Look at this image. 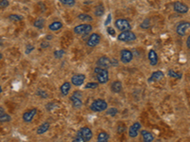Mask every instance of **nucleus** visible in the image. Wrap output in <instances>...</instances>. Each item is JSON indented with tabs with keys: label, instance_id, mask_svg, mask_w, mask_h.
Segmentation results:
<instances>
[{
	"label": "nucleus",
	"instance_id": "14",
	"mask_svg": "<svg viewBox=\"0 0 190 142\" xmlns=\"http://www.w3.org/2000/svg\"><path fill=\"white\" fill-rule=\"evenodd\" d=\"M86 80V76L84 74H75L71 77V83L75 86H81Z\"/></svg>",
	"mask_w": 190,
	"mask_h": 142
},
{
	"label": "nucleus",
	"instance_id": "11",
	"mask_svg": "<svg viewBox=\"0 0 190 142\" xmlns=\"http://www.w3.org/2000/svg\"><path fill=\"white\" fill-rule=\"evenodd\" d=\"M141 128H142V125H141L140 122L133 123L129 127V129H128V136H129V137H131V138L136 137L139 135V132H140Z\"/></svg>",
	"mask_w": 190,
	"mask_h": 142
},
{
	"label": "nucleus",
	"instance_id": "27",
	"mask_svg": "<svg viewBox=\"0 0 190 142\" xmlns=\"http://www.w3.org/2000/svg\"><path fill=\"white\" fill-rule=\"evenodd\" d=\"M168 76H169V77H171V78H173V79H181L183 77L182 73H177L176 71L171 70V69L168 70Z\"/></svg>",
	"mask_w": 190,
	"mask_h": 142
},
{
	"label": "nucleus",
	"instance_id": "26",
	"mask_svg": "<svg viewBox=\"0 0 190 142\" xmlns=\"http://www.w3.org/2000/svg\"><path fill=\"white\" fill-rule=\"evenodd\" d=\"M33 25H34L35 28L37 29H43L44 28V25H45V20L43 18H37L34 23H33Z\"/></svg>",
	"mask_w": 190,
	"mask_h": 142
},
{
	"label": "nucleus",
	"instance_id": "42",
	"mask_svg": "<svg viewBox=\"0 0 190 142\" xmlns=\"http://www.w3.org/2000/svg\"><path fill=\"white\" fill-rule=\"evenodd\" d=\"M110 21H111V15H110V14H108V15H107V21L105 22L106 26H107V25L110 23Z\"/></svg>",
	"mask_w": 190,
	"mask_h": 142
},
{
	"label": "nucleus",
	"instance_id": "41",
	"mask_svg": "<svg viewBox=\"0 0 190 142\" xmlns=\"http://www.w3.org/2000/svg\"><path fill=\"white\" fill-rule=\"evenodd\" d=\"M50 46V43H48L47 41H45V42H43L42 44H41V48H48Z\"/></svg>",
	"mask_w": 190,
	"mask_h": 142
},
{
	"label": "nucleus",
	"instance_id": "43",
	"mask_svg": "<svg viewBox=\"0 0 190 142\" xmlns=\"http://www.w3.org/2000/svg\"><path fill=\"white\" fill-rule=\"evenodd\" d=\"M111 62V65H118V62L116 60H110Z\"/></svg>",
	"mask_w": 190,
	"mask_h": 142
},
{
	"label": "nucleus",
	"instance_id": "32",
	"mask_svg": "<svg viewBox=\"0 0 190 142\" xmlns=\"http://www.w3.org/2000/svg\"><path fill=\"white\" fill-rule=\"evenodd\" d=\"M107 114L109 115L110 117H115L118 114V110H117L116 108H110V109H108V110L107 111Z\"/></svg>",
	"mask_w": 190,
	"mask_h": 142
},
{
	"label": "nucleus",
	"instance_id": "29",
	"mask_svg": "<svg viewBox=\"0 0 190 142\" xmlns=\"http://www.w3.org/2000/svg\"><path fill=\"white\" fill-rule=\"evenodd\" d=\"M98 86H99V83H93V82H91V83H87L85 87H86L87 89H96Z\"/></svg>",
	"mask_w": 190,
	"mask_h": 142
},
{
	"label": "nucleus",
	"instance_id": "8",
	"mask_svg": "<svg viewBox=\"0 0 190 142\" xmlns=\"http://www.w3.org/2000/svg\"><path fill=\"white\" fill-rule=\"evenodd\" d=\"M188 29H189V22L183 21V22H180V23L178 24V26L176 28V32H177L178 35L184 36Z\"/></svg>",
	"mask_w": 190,
	"mask_h": 142
},
{
	"label": "nucleus",
	"instance_id": "44",
	"mask_svg": "<svg viewBox=\"0 0 190 142\" xmlns=\"http://www.w3.org/2000/svg\"><path fill=\"white\" fill-rule=\"evenodd\" d=\"M186 45H187V48H190V37H187V41H186Z\"/></svg>",
	"mask_w": 190,
	"mask_h": 142
},
{
	"label": "nucleus",
	"instance_id": "38",
	"mask_svg": "<svg viewBox=\"0 0 190 142\" xmlns=\"http://www.w3.org/2000/svg\"><path fill=\"white\" fill-rule=\"evenodd\" d=\"M37 95L40 96V97H42V98H44V99H46V98L49 97L48 93H47V92H45V91H43V90H39V91H37Z\"/></svg>",
	"mask_w": 190,
	"mask_h": 142
},
{
	"label": "nucleus",
	"instance_id": "4",
	"mask_svg": "<svg viewBox=\"0 0 190 142\" xmlns=\"http://www.w3.org/2000/svg\"><path fill=\"white\" fill-rule=\"evenodd\" d=\"M117 38L121 42H133L137 39V36L134 32L127 30V31H122V33H120Z\"/></svg>",
	"mask_w": 190,
	"mask_h": 142
},
{
	"label": "nucleus",
	"instance_id": "13",
	"mask_svg": "<svg viewBox=\"0 0 190 142\" xmlns=\"http://www.w3.org/2000/svg\"><path fill=\"white\" fill-rule=\"evenodd\" d=\"M97 67H101V68H105V69H108L111 67L110 59L107 56H101L97 60Z\"/></svg>",
	"mask_w": 190,
	"mask_h": 142
},
{
	"label": "nucleus",
	"instance_id": "10",
	"mask_svg": "<svg viewBox=\"0 0 190 142\" xmlns=\"http://www.w3.org/2000/svg\"><path fill=\"white\" fill-rule=\"evenodd\" d=\"M37 114V108H31L30 109V110L26 111L24 114H23V121L27 123L29 122H31L32 121V119L34 118V117L36 116Z\"/></svg>",
	"mask_w": 190,
	"mask_h": 142
},
{
	"label": "nucleus",
	"instance_id": "25",
	"mask_svg": "<svg viewBox=\"0 0 190 142\" xmlns=\"http://www.w3.org/2000/svg\"><path fill=\"white\" fill-rule=\"evenodd\" d=\"M10 119H12V117H10L9 114H7L5 112L0 114V122H2V123L9 122V121H10Z\"/></svg>",
	"mask_w": 190,
	"mask_h": 142
},
{
	"label": "nucleus",
	"instance_id": "37",
	"mask_svg": "<svg viewBox=\"0 0 190 142\" xmlns=\"http://www.w3.org/2000/svg\"><path fill=\"white\" fill-rule=\"evenodd\" d=\"M141 28L142 29H148L149 28V20L148 19H146L143 23L141 24Z\"/></svg>",
	"mask_w": 190,
	"mask_h": 142
},
{
	"label": "nucleus",
	"instance_id": "5",
	"mask_svg": "<svg viewBox=\"0 0 190 142\" xmlns=\"http://www.w3.org/2000/svg\"><path fill=\"white\" fill-rule=\"evenodd\" d=\"M92 30V26L89 24H81L78 25L73 29L74 33L78 34V35H82V34H87L89 33Z\"/></svg>",
	"mask_w": 190,
	"mask_h": 142
},
{
	"label": "nucleus",
	"instance_id": "3",
	"mask_svg": "<svg viewBox=\"0 0 190 142\" xmlns=\"http://www.w3.org/2000/svg\"><path fill=\"white\" fill-rule=\"evenodd\" d=\"M71 101L72 103V107L75 109H80L83 105L82 101V92L80 91H74L71 97Z\"/></svg>",
	"mask_w": 190,
	"mask_h": 142
},
{
	"label": "nucleus",
	"instance_id": "46",
	"mask_svg": "<svg viewBox=\"0 0 190 142\" xmlns=\"http://www.w3.org/2000/svg\"><path fill=\"white\" fill-rule=\"evenodd\" d=\"M2 58H3V55L1 53H0V60H2Z\"/></svg>",
	"mask_w": 190,
	"mask_h": 142
},
{
	"label": "nucleus",
	"instance_id": "39",
	"mask_svg": "<svg viewBox=\"0 0 190 142\" xmlns=\"http://www.w3.org/2000/svg\"><path fill=\"white\" fill-rule=\"evenodd\" d=\"M107 33L109 34V35H111V36H115V30L111 28V27H107Z\"/></svg>",
	"mask_w": 190,
	"mask_h": 142
},
{
	"label": "nucleus",
	"instance_id": "28",
	"mask_svg": "<svg viewBox=\"0 0 190 142\" xmlns=\"http://www.w3.org/2000/svg\"><path fill=\"white\" fill-rule=\"evenodd\" d=\"M78 18L82 21H85V22H91L92 21V17L91 15H87V14H85V13H81L78 15Z\"/></svg>",
	"mask_w": 190,
	"mask_h": 142
},
{
	"label": "nucleus",
	"instance_id": "48",
	"mask_svg": "<svg viewBox=\"0 0 190 142\" xmlns=\"http://www.w3.org/2000/svg\"><path fill=\"white\" fill-rule=\"evenodd\" d=\"M152 142H162V141H160V140H156V141H152Z\"/></svg>",
	"mask_w": 190,
	"mask_h": 142
},
{
	"label": "nucleus",
	"instance_id": "2",
	"mask_svg": "<svg viewBox=\"0 0 190 142\" xmlns=\"http://www.w3.org/2000/svg\"><path fill=\"white\" fill-rule=\"evenodd\" d=\"M89 108H91L93 112H103L107 109V102L105 100L98 99L92 102Z\"/></svg>",
	"mask_w": 190,
	"mask_h": 142
},
{
	"label": "nucleus",
	"instance_id": "7",
	"mask_svg": "<svg viewBox=\"0 0 190 142\" xmlns=\"http://www.w3.org/2000/svg\"><path fill=\"white\" fill-rule=\"evenodd\" d=\"M77 133L79 134V135L85 139L86 142L89 141V140H91V139L92 138V136H93V134H92V132H91V128L87 127V126L82 127L79 131H78Z\"/></svg>",
	"mask_w": 190,
	"mask_h": 142
},
{
	"label": "nucleus",
	"instance_id": "31",
	"mask_svg": "<svg viewBox=\"0 0 190 142\" xmlns=\"http://www.w3.org/2000/svg\"><path fill=\"white\" fill-rule=\"evenodd\" d=\"M8 18L12 21H21L22 19H23V17H22L21 15H18V14H10V15H9Z\"/></svg>",
	"mask_w": 190,
	"mask_h": 142
},
{
	"label": "nucleus",
	"instance_id": "23",
	"mask_svg": "<svg viewBox=\"0 0 190 142\" xmlns=\"http://www.w3.org/2000/svg\"><path fill=\"white\" fill-rule=\"evenodd\" d=\"M104 13H105V7L103 6V4H99L98 6L95 7V10H94L95 16L101 17V16L104 15Z\"/></svg>",
	"mask_w": 190,
	"mask_h": 142
},
{
	"label": "nucleus",
	"instance_id": "18",
	"mask_svg": "<svg viewBox=\"0 0 190 142\" xmlns=\"http://www.w3.org/2000/svg\"><path fill=\"white\" fill-rule=\"evenodd\" d=\"M148 60H149V63L151 65H156L158 63V55L156 53L155 50L150 49L148 52Z\"/></svg>",
	"mask_w": 190,
	"mask_h": 142
},
{
	"label": "nucleus",
	"instance_id": "34",
	"mask_svg": "<svg viewBox=\"0 0 190 142\" xmlns=\"http://www.w3.org/2000/svg\"><path fill=\"white\" fill-rule=\"evenodd\" d=\"M56 107H58V104H56L55 102H50L47 104V110L48 111H51L53 109H55Z\"/></svg>",
	"mask_w": 190,
	"mask_h": 142
},
{
	"label": "nucleus",
	"instance_id": "9",
	"mask_svg": "<svg viewBox=\"0 0 190 142\" xmlns=\"http://www.w3.org/2000/svg\"><path fill=\"white\" fill-rule=\"evenodd\" d=\"M120 57H121V61L123 63H128L133 59V54L128 49H123V50H121Z\"/></svg>",
	"mask_w": 190,
	"mask_h": 142
},
{
	"label": "nucleus",
	"instance_id": "19",
	"mask_svg": "<svg viewBox=\"0 0 190 142\" xmlns=\"http://www.w3.org/2000/svg\"><path fill=\"white\" fill-rule=\"evenodd\" d=\"M110 89L113 93H120L123 89V85H122V83L120 81H115L111 83V86H110Z\"/></svg>",
	"mask_w": 190,
	"mask_h": 142
},
{
	"label": "nucleus",
	"instance_id": "17",
	"mask_svg": "<svg viewBox=\"0 0 190 142\" xmlns=\"http://www.w3.org/2000/svg\"><path fill=\"white\" fill-rule=\"evenodd\" d=\"M141 136H142V138H143L144 142H152L155 139L153 134L148 132V131H147V130H142L141 131Z\"/></svg>",
	"mask_w": 190,
	"mask_h": 142
},
{
	"label": "nucleus",
	"instance_id": "35",
	"mask_svg": "<svg viewBox=\"0 0 190 142\" xmlns=\"http://www.w3.org/2000/svg\"><path fill=\"white\" fill-rule=\"evenodd\" d=\"M72 142H86V141H85V139H84L79 134L77 133V135H76V136L74 137V139L72 140Z\"/></svg>",
	"mask_w": 190,
	"mask_h": 142
},
{
	"label": "nucleus",
	"instance_id": "24",
	"mask_svg": "<svg viewBox=\"0 0 190 142\" xmlns=\"http://www.w3.org/2000/svg\"><path fill=\"white\" fill-rule=\"evenodd\" d=\"M62 27H63V24L61 23V22L55 21L49 26V29H51L52 31H56V30H59Z\"/></svg>",
	"mask_w": 190,
	"mask_h": 142
},
{
	"label": "nucleus",
	"instance_id": "45",
	"mask_svg": "<svg viewBox=\"0 0 190 142\" xmlns=\"http://www.w3.org/2000/svg\"><path fill=\"white\" fill-rule=\"evenodd\" d=\"M4 112H5L4 108H3V107H0V114H2V113H4Z\"/></svg>",
	"mask_w": 190,
	"mask_h": 142
},
{
	"label": "nucleus",
	"instance_id": "12",
	"mask_svg": "<svg viewBox=\"0 0 190 142\" xmlns=\"http://www.w3.org/2000/svg\"><path fill=\"white\" fill-rule=\"evenodd\" d=\"M100 41H101V36L98 33H92L87 41V46L89 48H94L100 43Z\"/></svg>",
	"mask_w": 190,
	"mask_h": 142
},
{
	"label": "nucleus",
	"instance_id": "33",
	"mask_svg": "<svg viewBox=\"0 0 190 142\" xmlns=\"http://www.w3.org/2000/svg\"><path fill=\"white\" fill-rule=\"evenodd\" d=\"M59 1L66 6H73L75 4V0H59Z\"/></svg>",
	"mask_w": 190,
	"mask_h": 142
},
{
	"label": "nucleus",
	"instance_id": "15",
	"mask_svg": "<svg viewBox=\"0 0 190 142\" xmlns=\"http://www.w3.org/2000/svg\"><path fill=\"white\" fill-rule=\"evenodd\" d=\"M164 72L161 71V70H157V71H154V72L151 74V76L148 78V83L159 82V81H161L162 79H164Z\"/></svg>",
	"mask_w": 190,
	"mask_h": 142
},
{
	"label": "nucleus",
	"instance_id": "6",
	"mask_svg": "<svg viewBox=\"0 0 190 142\" xmlns=\"http://www.w3.org/2000/svg\"><path fill=\"white\" fill-rule=\"evenodd\" d=\"M115 27L121 31H127L131 29V25L127 19H117L115 21Z\"/></svg>",
	"mask_w": 190,
	"mask_h": 142
},
{
	"label": "nucleus",
	"instance_id": "30",
	"mask_svg": "<svg viewBox=\"0 0 190 142\" xmlns=\"http://www.w3.org/2000/svg\"><path fill=\"white\" fill-rule=\"evenodd\" d=\"M64 55H65V50H63V49H58L56 51H54V57L57 58V59L62 58Z\"/></svg>",
	"mask_w": 190,
	"mask_h": 142
},
{
	"label": "nucleus",
	"instance_id": "22",
	"mask_svg": "<svg viewBox=\"0 0 190 142\" xmlns=\"http://www.w3.org/2000/svg\"><path fill=\"white\" fill-rule=\"evenodd\" d=\"M49 129H50V123L46 121V122L42 123V124L37 128L36 133H37V135H43V134H45L46 132H48Z\"/></svg>",
	"mask_w": 190,
	"mask_h": 142
},
{
	"label": "nucleus",
	"instance_id": "40",
	"mask_svg": "<svg viewBox=\"0 0 190 142\" xmlns=\"http://www.w3.org/2000/svg\"><path fill=\"white\" fill-rule=\"evenodd\" d=\"M33 49H34V47H33L32 45H28L26 47V54H30Z\"/></svg>",
	"mask_w": 190,
	"mask_h": 142
},
{
	"label": "nucleus",
	"instance_id": "47",
	"mask_svg": "<svg viewBox=\"0 0 190 142\" xmlns=\"http://www.w3.org/2000/svg\"><path fill=\"white\" fill-rule=\"evenodd\" d=\"M2 91H3V89H2V87H1V86H0V93H1Z\"/></svg>",
	"mask_w": 190,
	"mask_h": 142
},
{
	"label": "nucleus",
	"instance_id": "21",
	"mask_svg": "<svg viewBox=\"0 0 190 142\" xmlns=\"http://www.w3.org/2000/svg\"><path fill=\"white\" fill-rule=\"evenodd\" d=\"M71 88V83H69V82H65V83L61 85V87H60L61 94H62L63 96H67V95L69 94Z\"/></svg>",
	"mask_w": 190,
	"mask_h": 142
},
{
	"label": "nucleus",
	"instance_id": "16",
	"mask_svg": "<svg viewBox=\"0 0 190 142\" xmlns=\"http://www.w3.org/2000/svg\"><path fill=\"white\" fill-rule=\"evenodd\" d=\"M173 9L176 13H186L188 12V7L182 3V2H175L173 4Z\"/></svg>",
	"mask_w": 190,
	"mask_h": 142
},
{
	"label": "nucleus",
	"instance_id": "20",
	"mask_svg": "<svg viewBox=\"0 0 190 142\" xmlns=\"http://www.w3.org/2000/svg\"><path fill=\"white\" fill-rule=\"evenodd\" d=\"M109 135L105 132V131H101L98 136H97V141L96 142H108L109 140Z\"/></svg>",
	"mask_w": 190,
	"mask_h": 142
},
{
	"label": "nucleus",
	"instance_id": "1",
	"mask_svg": "<svg viewBox=\"0 0 190 142\" xmlns=\"http://www.w3.org/2000/svg\"><path fill=\"white\" fill-rule=\"evenodd\" d=\"M94 72H95V74H96L98 83L104 84V83H107L108 82L109 75H108L107 69L101 68V67H97L94 68Z\"/></svg>",
	"mask_w": 190,
	"mask_h": 142
},
{
	"label": "nucleus",
	"instance_id": "36",
	"mask_svg": "<svg viewBox=\"0 0 190 142\" xmlns=\"http://www.w3.org/2000/svg\"><path fill=\"white\" fill-rule=\"evenodd\" d=\"M9 1L8 0H0V9H5L9 6Z\"/></svg>",
	"mask_w": 190,
	"mask_h": 142
}]
</instances>
